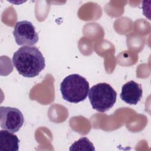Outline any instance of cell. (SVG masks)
<instances>
[{
	"label": "cell",
	"instance_id": "obj_7",
	"mask_svg": "<svg viewBox=\"0 0 151 151\" xmlns=\"http://www.w3.org/2000/svg\"><path fill=\"white\" fill-rule=\"evenodd\" d=\"M19 140L18 137L6 130H0V150L4 151H18Z\"/></svg>",
	"mask_w": 151,
	"mask_h": 151
},
{
	"label": "cell",
	"instance_id": "obj_5",
	"mask_svg": "<svg viewBox=\"0 0 151 151\" xmlns=\"http://www.w3.org/2000/svg\"><path fill=\"white\" fill-rule=\"evenodd\" d=\"M13 35L18 45L33 46L38 41V35L34 26L30 21L26 20L16 23Z\"/></svg>",
	"mask_w": 151,
	"mask_h": 151
},
{
	"label": "cell",
	"instance_id": "obj_1",
	"mask_svg": "<svg viewBox=\"0 0 151 151\" xmlns=\"http://www.w3.org/2000/svg\"><path fill=\"white\" fill-rule=\"evenodd\" d=\"M12 63L19 74L32 78L37 76L44 69L45 59L35 46H22L13 54Z\"/></svg>",
	"mask_w": 151,
	"mask_h": 151
},
{
	"label": "cell",
	"instance_id": "obj_3",
	"mask_svg": "<svg viewBox=\"0 0 151 151\" xmlns=\"http://www.w3.org/2000/svg\"><path fill=\"white\" fill-rule=\"evenodd\" d=\"M88 96L93 109L104 113L115 104L117 93L110 84L100 83L89 89Z\"/></svg>",
	"mask_w": 151,
	"mask_h": 151
},
{
	"label": "cell",
	"instance_id": "obj_8",
	"mask_svg": "<svg viewBox=\"0 0 151 151\" xmlns=\"http://www.w3.org/2000/svg\"><path fill=\"white\" fill-rule=\"evenodd\" d=\"M70 150H95L93 143L86 137H83L78 139L77 141L73 143Z\"/></svg>",
	"mask_w": 151,
	"mask_h": 151
},
{
	"label": "cell",
	"instance_id": "obj_4",
	"mask_svg": "<svg viewBox=\"0 0 151 151\" xmlns=\"http://www.w3.org/2000/svg\"><path fill=\"white\" fill-rule=\"evenodd\" d=\"M24 122L21 111L15 107H0V126L2 129L11 133H16Z\"/></svg>",
	"mask_w": 151,
	"mask_h": 151
},
{
	"label": "cell",
	"instance_id": "obj_6",
	"mask_svg": "<svg viewBox=\"0 0 151 151\" xmlns=\"http://www.w3.org/2000/svg\"><path fill=\"white\" fill-rule=\"evenodd\" d=\"M142 88L140 84L131 80L125 83L122 88L120 98L129 104L136 105L142 97Z\"/></svg>",
	"mask_w": 151,
	"mask_h": 151
},
{
	"label": "cell",
	"instance_id": "obj_2",
	"mask_svg": "<svg viewBox=\"0 0 151 151\" xmlns=\"http://www.w3.org/2000/svg\"><path fill=\"white\" fill-rule=\"evenodd\" d=\"M89 83L81 76L70 74L64 78L60 84V91L63 99L73 103L84 101L87 97Z\"/></svg>",
	"mask_w": 151,
	"mask_h": 151
}]
</instances>
